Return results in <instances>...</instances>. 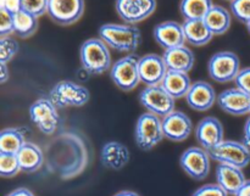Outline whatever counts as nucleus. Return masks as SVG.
<instances>
[{
    "mask_svg": "<svg viewBox=\"0 0 250 196\" xmlns=\"http://www.w3.org/2000/svg\"><path fill=\"white\" fill-rule=\"evenodd\" d=\"M46 162L48 168L60 177H76L88 162L84 141L75 132H62L48 145Z\"/></svg>",
    "mask_w": 250,
    "mask_h": 196,
    "instance_id": "1",
    "label": "nucleus"
},
{
    "mask_svg": "<svg viewBox=\"0 0 250 196\" xmlns=\"http://www.w3.org/2000/svg\"><path fill=\"white\" fill-rule=\"evenodd\" d=\"M99 38L110 48L121 53H133L142 40V34L133 24L105 23L100 26Z\"/></svg>",
    "mask_w": 250,
    "mask_h": 196,
    "instance_id": "2",
    "label": "nucleus"
},
{
    "mask_svg": "<svg viewBox=\"0 0 250 196\" xmlns=\"http://www.w3.org/2000/svg\"><path fill=\"white\" fill-rule=\"evenodd\" d=\"M83 70L89 75H103L111 68L109 46L100 38H90L82 44L80 50Z\"/></svg>",
    "mask_w": 250,
    "mask_h": 196,
    "instance_id": "3",
    "label": "nucleus"
},
{
    "mask_svg": "<svg viewBox=\"0 0 250 196\" xmlns=\"http://www.w3.org/2000/svg\"><path fill=\"white\" fill-rule=\"evenodd\" d=\"M49 99L58 109L84 106L90 99V93L83 85L71 80L56 83L49 93Z\"/></svg>",
    "mask_w": 250,
    "mask_h": 196,
    "instance_id": "4",
    "label": "nucleus"
},
{
    "mask_svg": "<svg viewBox=\"0 0 250 196\" xmlns=\"http://www.w3.org/2000/svg\"><path fill=\"white\" fill-rule=\"evenodd\" d=\"M164 138L165 136L163 131V119L150 112L141 115L134 131V139L138 148L149 151L160 144Z\"/></svg>",
    "mask_w": 250,
    "mask_h": 196,
    "instance_id": "5",
    "label": "nucleus"
},
{
    "mask_svg": "<svg viewBox=\"0 0 250 196\" xmlns=\"http://www.w3.org/2000/svg\"><path fill=\"white\" fill-rule=\"evenodd\" d=\"M110 77L114 84L124 92L133 90L141 82L138 56L131 54L117 60L110 68Z\"/></svg>",
    "mask_w": 250,
    "mask_h": 196,
    "instance_id": "6",
    "label": "nucleus"
},
{
    "mask_svg": "<svg viewBox=\"0 0 250 196\" xmlns=\"http://www.w3.org/2000/svg\"><path fill=\"white\" fill-rule=\"evenodd\" d=\"M28 115L37 128L45 136H53L60 121L58 107L49 98H41L29 106Z\"/></svg>",
    "mask_w": 250,
    "mask_h": 196,
    "instance_id": "7",
    "label": "nucleus"
},
{
    "mask_svg": "<svg viewBox=\"0 0 250 196\" xmlns=\"http://www.w3.org/2000/svg\"><path fill=\"white\" fill-rule=\"evenodd\" d=\"M211 160L224 165L246 168L250 163V150L244 143L233 140H224L216 148L208 151Z\"/></svg>",
    "mask_w": 250,
    "mask_h": 196,
    "instance_id": "8",
    "label": "nucleus"
},
{
    "mask_svg": "<svg viewBox=\"0 0 250 196\" xmlns=\"http://www.w3.org/2000/svg\"><path fill=\"white\" fill-rule=\"evenodd\" d=\"M208 71L210 78L215 82H232L241 71V61L232 51H220L211 56L208 63Z\"/></svg>",
    "mask_w": 250,
    "mask_h": 196,
    "instance_id": "9",
    "label": "nucleus"
},
{
    "mask_svg": "<svg viewBox=\"0 0 250 196\" xmlns=\"http://www.w3.org/2000/svg\"><path fill=\"white\" fill-rule=\"evenodd\" d=\"M139 101L150 114L166 117L175 111L176 100L161 85L146 87L139 94Z\"/></svg>",
    "mask_w": 250,
    "mask_h": 196,
    "instance_id": "10",
    "label": "nucleus"
},
{
    "mask_svg": "<svg viewBox=\"0 0 250 196\" xmlns=\"http://www.w3.org/2000/svg\"><path fill=\"white\" fill-rule=\"evenodd\" d=\"M84 12V0H49L48 15L55 23L70 26Z\"/></svg>",
    "mask_w": 250,
    "mask_h": 196,
    "instance_id": "11",
    "label": "nucleus"
},
{
    "mask_svg": "<svg viewBox=\"0 0 250 196\" xmlns=\"http://www.w3.org/2000/svg\"><path fill=\"white\" fill-rule=\"evenodd\" d=\"M210 155L203 148H189L181 155L182 170L195 180H203L210 172Z\"/></svg>",
    "mask_w": 250,
    "mask_h": 196,
    "instance_id": "12",
    "label": "nucleus"
},
{
    "mask_svg": "<svg viewBox=\"0 0 250 196\" xmlns=\"http://www.w3.org/2000/svg\"><path fill=\"white\" fill-rule=\"evenodd\" d=\"M116 12L127 24L148 19L156 9V0H116Z\"/></svg>",
    "mask_w": 250,
    "mask_h": 196,
    "instance_id": "13",
    "label": "nucleus"
},
{
    "mask_svg": "<svg viewBox=\"0 0 250 196\" xmlns=\"http://www.w3.org/2000/svg\"><path fill=\"white\" fill-rule=\"evenodd\" d=\"M167 72L168 68L163 56H159L156 54H148L139 59L141 82H143L146 87L161 85Z\"/></svg>",
    "mask_w": 250,
    "mask_h": 196,
    "instance_id": "14",
    "label": "nucleus"
},
{
    "mask_svg": "<svg viewBox=\"0 0 250 196\" xmlns=\"http://www.w3.org/2000/svg\"><path fill=\"white\" fill-rule=\"evenodd\" d=\"M163 131L166 139L180 143L190 136L193 123L185 112L175 110L163 118Z\"/></svg>",
    "mask_w": 250,
    "mask_h": 196,
    "instance_id": "15",
    "label": "nucleus"
},
{
    "mask_svg": "<svg viewBox=\"0 0 250 196\" xmlns=\"http://www.w3.org/2000/svg\"><path fill=\"white\" fill-rule=\"evenodd\" d=\"M195 139L204 150L210 151L221 144L224 139V127L215 117H205L195 128Z\"/></svg>",
    "mask_w": 250,
    "mask_h": 196,
    "instance_id": "16",
    "label": "nucleus"
},
{
    "mask_svg": "<svg viewBox=\"0 0 250 196\" xmlns=\"http://www.w3.org/2000/svg\"><path fill=\"white\" fill-rule=\"evenodd\" d=\"M186 100L190 109L204 112L211 109L215 102H217V95L210 83L198 80L192 84Z\"/></svg>",
    "mask_w": 250,
    "mask_h": 196,
    "instance_id": "17",
    "label": "nucleus"
},
{
    "mask_svg": "<svg viewBox=\"0 0 250 196\" xmlns=\"http://www.w3.org/2000/svg\"><path fill=\"white\" fill-rule=\"evenodd\" d=\"M154 38L156 43L165 50L183 46L186 40L182 24L175 21L161 22L154 28Z\"/></svg>",
    "mask_w": 250,
    "mask_h": 196,
    "instance_id": "18",
    "label": "nucleus"
},
{
    "mask_svg": "<svg viewBox=\"0 0 250 196\" xmlns=\"http://www.w3.org/2000/svg\"><path fill=\"white\" fill-rule=\"evenodd\" d=\"M217 105L226 114L243 116L250 112V95L238 88H232L225 90L217 97Z\"/></svg>",
    "mask_w": 250,
    "mask_h": 196,
    "instance_id": "19",
    "label": "nucleus"
},
{
    "mask_svg": "<svg viewBox=\"0 0 250 196\" xmlns=\"http://www.w3.org/2000/svg\"><path fill=\"white\" fill-rule=\"evenodd\" d=\"M215 176L216 184H219L229 195L236 196L247 182L242 168L224 163H219L215 171Z\"/></svg>",
    "mask_w": 250,
    "mask_h": 196,
    "instance_id": "20",
    "label": "nucleus"
},
{
    "mask_svg": "<svg viewBox=\"0 0 250 196\" xmlns=\"http://www.w3.org/2000/svg\"><path fill=\"white\" fill-rule=\"evenodd\" d=\"M129 150L119 141H109L102 149V163L104 167L112 171H120L128 163Z\"/></svg>",
    "mask_w": 250,
    "mask_h": 196,
    "instance_id": "21",
    "label": "nucleus"
},
{
    "mask_svg": "<svg viewBox=\"0 0 250 196\" xmlns=\"http://www.w3.org/2000/svg\"><path fill=\"white\" fill-rule=\"evenodd\" d=\"M166 66L170 71L188 73L194 65V54L187 46H178V48L165 50L163 55Z\"/></svg>",
    "mask_w": 250,
    "mask_h": 196,
    "instance_id": "22",
    "label": "nucleus"
},
{
    "mask_svg": "<svg viewBox=\"0 0 250 196\" xmlns=\"http://www.w3.org/2000/svg\"><path fill=\"white\" fill-rule=\"evenodd\" d=\"M161 87L173 98V99H181L187 97L192 83L188 73L177 72V71H170L166 73Z\"/></svg>",
    "mask_w": 250,
    "mask_h": 196,
    "instance_id": "23",
    "label": "nucleus"
},
{
    "mask_svg": "<svg viewBox=\"0 0 250 196\" xmlns=\"http://www.w3.org/2000/svg\"><path fill=\"white\" fill-rule=\"evenodd\" d=\"M22 172L34 173L43 166L44 154L38 145L33 143H26L21 150L16 154Z\"/></svg>",
    "mask_w": 250,
    "mask_h": 196,
    "instance_id": "24",
    "label": "nucleus"
},
{
    "mask_svg": "<svg viewBox=\"0 0 250 196\" xmlns=\"http://www.w3.org/2000/svg\"><path fill=\"white\" fill-rule=\"evenodd\" d=\"M183 31H185L186 40L194 46L207 45L212 39L214 34L204 22V20H192L185 21Z\"/></svg>",
    "mask_w": 250,
    "mask_h": 196,
    "instance_id": "25",
    "label": "nucleus"
},
{
    "mask_svg": "<svg viewBox=\"0 0 250 196\" xmlns=\"http://www.w3.org/2000/svg\"><path fill=\"white\" fill-rule=\"evenodd\" d=\"M204 22L214 36H221L231 27V14L225 7L214 5L205 16Z\"/></svg>",
    "mask_w": 250,
    "mask_h": 196,
    "instance_id": "26",
    "label": "nucleus"
},
{
    "mask_svg": "<svg viewBox=\"0 0 250 196\" xmlns=\"http://www.w3.org/2000/svg\"><path fill=\"white\" fill-rule=\"evenodd\" d=\"M212 6V0H181L180 11L185 21L204 20Z\"/></svg>",
    "mask_w": 250,
    "mask_h": 196,
    "instance_id": "27",
    "label": "nucleus"
},
{
    "mask_svg": "<svg viewBox=\"0 0 250 196\" xmlns=\"http://www.w3.org/2000/svg\"><path fill=\"white\" fill-rule=\"evenodd\" d=\"M26 143L24 134L21 129H2L1 133H0V154H14V155H16Z\"/></svg>",
    "mask_w": 250,
    "mask_h": 196,
    "instance_id": "28",
    "label": "nucleus"
},
{
    "mask_svg": "<svg viewBox=\"0 0 250 196\" xmlns=\"http://www.w3.org/2000/svg\"><path fill=\"white\" fill-rule=\"evenodd\" d=\"M38 29V17L20 10L14 15V33L20 38H29Z\"/></svg>",
    "mask_w": 250,
    "mask_h": 196,
    "instance_id": "29",
    "label": "nucleus"
},
{
    "mask_svg": "<svg viewBox=\"0 0 250 196\" xmlns=\"http://www.w3.org/2000/svg\"><path fill=\"white\" fill-rule=\"evenodd\" d=\"M21 172L19 158L14 154H0V176L11 178Z\"/></svg>",
    "mask_w": 250,
    "mask_h": 196,
    "instance_id": "30",
    "label": "nucleus"
},
{
    "mask_svg": "<svg viewBox=\"0 0 250 196\" xmlns=\"http://www.w3.org/2000/svg\"><path fill=\"white\" fill-rule=\"evenodd\" d=\"M19 43L11 37H0V62L7 63L19 51Z\"/></svg>",
    "mask_w": 250,
    "mask_h": 196,
    "instance_id": "31",
    "label": "nucleus"
},
{
    "mask_svg": "<svg viewBox=\"0 0 250 196\" xmlns=\"http://www.w3.org/2000/svg\"><path fill=\"white\" fill-rule=\"evenodd\" d=\"M49 0H21V10L36 17L48 14Z\"/></svg>",
    "mask_w": 250,
    "mask_h": 196,
    "instance_id": "32",
    "label": "nucleus"
},
{
    "mask_svg": "<svg viewBox=\"0 0 250 196\" xmlns=\"http://www.w3.org/2000/svg\"><path fill=\"white\" fill-rule=\"evenodd\" d=\"M231 12L238 21L243 23L250 22V0H233L231 1Z\"/></svg>",
    "mask_w": 250,
    "mask_h": 196,
    "instance_id": "33",
    "label": "nucleus"
},
{
    "mask_svg": "<svg viewBox=\"0 0 250 196\" xmlns=\"http://www.w3.org/2000/svg\"><path fill=\"white\" fill-rule=\"evenodd\" d=\"M14 33V15L0 10V37H10Z\"/></svg>",
    "mask_w": 250,
    "mask_h": 196,
    "instance_id": "34",
    "label": "nucleus"
},
{
    "mask_svg": "<svg viewBox=\"0 0 250 196\" xmlns=\"http://www.w3.org/2000/svg\"><path fill=\"white\" fill-rule=\"evenodd\" d=\"M234 84L239 90L250 95V67H246L239 71L234 79Z\"/></svg>",
    "mask_w": 250,
    "mask_h": 196,
    "instance_id": "35",
    "label": "nucleus"
},
{
    "mask_svg": "<svg viewBox=\"0 0 250 196\" xmlns=\"http://www.w3.org/2000/svg\"><path fill=\"white\" fill-rule=\"evenodd\" d=\"M192 196H229L219 184H207L195 190Z\"/></svg>",
    "mask_w": 250,
    "mask_h": 196,
    "instance_id": "36",
    "label": "nucleus"
},
{
    "mask_svg": "<svg viewBox=\"0 0 250 196\" xmlns=\"http://www.w3.org/2000/svg\"><path fill=\"white\" fill-rule=\"evenodd\" d=\"M0 10L15 15L21 10V0H0Z\"/></svg>",
    "mask_w": 250,
    "mask_h": 196,
    "instance_id": "37",
    "label": "nucleus"
},
{
    "mask_svg": "<svg viewBox=\"0 0 250 196\" xmlns=\"http://www.w3.org/2000/svg\"><path fill=\"white\" fill-rule=\"evenodd\" d=\"M10 77L9 68H7V63L0 62V83L5 84Z\"/></svg>",
    "mask_w": 250,
    "mask_h": 196,
    "instance_id": "38",
    "label": "nucleus"
},
{
    "mask_svg": "<svg viewBox=\"0 0 250 196\" xmlns=\"http://www.w3.org/2000/svg\"><path fill=\"white\" fill-rule=\"evenodd\" d=\"M243 143L246 144L250 150V117L247 119L244 124V133H243Z\"/></svg>",
    "mask_w": 250,
    "mask_h": 196,
    "instance_id": "39",
    "label": "nucleus"
},
{
    "mask_svg": "<svg viewBox=\"0 0 250 196\" xmlns=\"http://www.w3.org/2000/svg\"><path fill=\"white\" fill-rule=\"evenodd\" d=\"M6 196H36L31 190L26 189V188H19V189L14 190L10 194H7Z\"/></svg>",
    "mask_w": 250,
    "mask_h": 196,
    "instance_id": "40",
    "label": "nucleus"
},
{
    "mask_svg": "<svg viewBox=\"0 0 250 196\" xmlns=\"http://www.w3.org/2000/svg\"><path fill=\"white\" fill-rule=\"evenodd\" d=\"M236 196H250V180H247L246 184L242 187V189Z\"/></svg>",
    "mask_w": 250,
    "mask_h": 196,
    "instance_id": "41",
    "label": "nucleus"
},
{
    "mask_svg": "<svg viewBox=\"0 0 250 196\" xmlns=\"http://www.w3.org/2000/svg\"><path fill=\"white\" fill-rule=\"evenodd\" d=\"M114 196H139V195L137 194V193H134V192H129V190H125V192L117 193V194L114 195Z\"/></svg>",
    "mask_w": 250,
    "mask_h": 196,
    "instance_id": "42",
    "label": "nucleus"
},
{
    "mask_svg": "<svg viewBox=\"0 0 250 196\" xmlns=\"http://www.w3.org/2000/svg\"><path fill=\"white\" fill-rule=\"evenodd\" d=\"M247 28H248V31H249V33H250V22H249V23H247Z\"/></svg>",
    "mask_w": 250,
    "mask_h": 196,
    "instance_id": "43",
    "label": "nucleus"
},
{
    "mask_svg": "<svg viewBox=\"0 0 250 196\" xmlns=\"http://www.w3.org/2000/svg\"><path fill=\"white\" fill-rule=\"evenodd\" d=\"M229 1H233V0H229Z\"/></svg>",
    "mask_w": 250,
    "mask_h": 196,
    "instance_id": "44",
    "label": "nucleus"
}]
</instances>
